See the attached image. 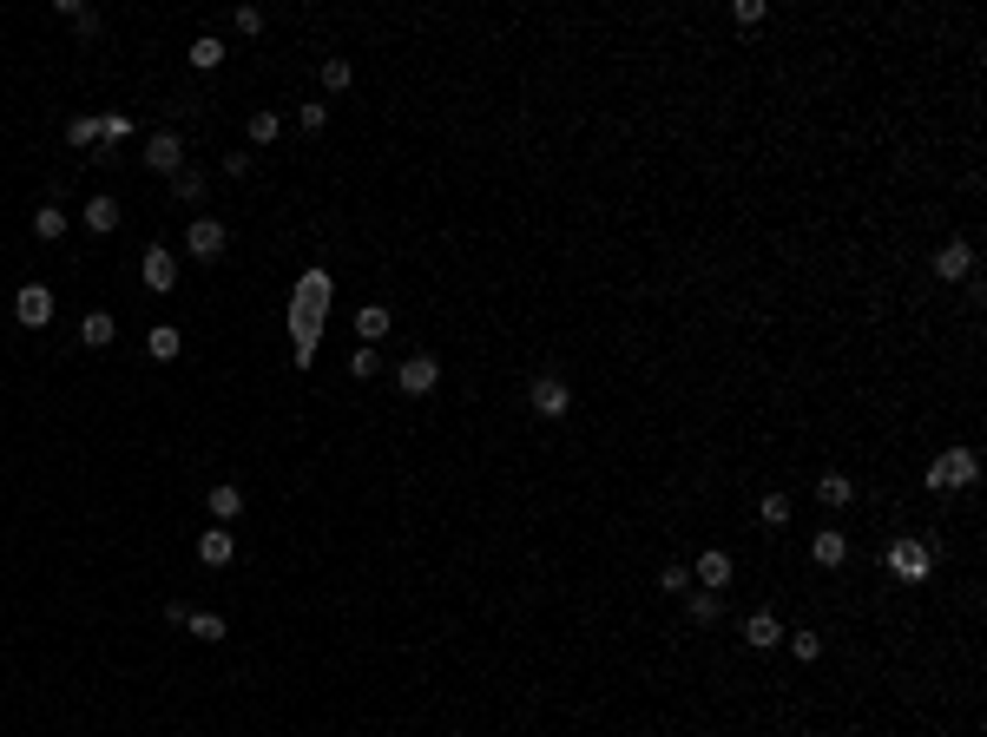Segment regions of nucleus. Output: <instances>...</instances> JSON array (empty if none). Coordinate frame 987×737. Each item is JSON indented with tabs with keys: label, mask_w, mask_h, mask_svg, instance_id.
Wrapping results in <instances>:
<instances>
[{
	"label": "nucleus",
	"mask_w": 987,
	"mask_h": 737,
	"mask_svg": "<svg viewBox=\"0 0 987 737\" xmlns=\"http://www.w3.org/2000/svg\"><path fill=\"white\" fill-rule=\"evenodd\" d=\"M323 310H329V277H323V270H303L297 310H290V330H297V362H310L316 336H323Z\"/></svg>",
	"instance_id": "obj_1"
},
{
	"label": "nucleus",
	"mask_w": 987,
	"mask_h": 737,
	"mask_svg": "<svg viewBox=\"0 0 987 737\" xmlns=\"http://www.w3.org/2000/svg\"><path fill=\"white\" fill-rule=\"evenodd\" d=\"M974 474H981V455H974V448H941L922 481L935 487V494H961V487H974Z\"/></svg>",
	"instance_id": "obj_2"
},
{
	"label": "nucleus",
	"mask_w": 987,
	"mask_h": 737,
	"mask_svg": "<svg viewBox=\"0 0 987 737\" xmlns=\"http://www.w3.org/2000/svg\"><path fill=\"white\" fill-rule=\"evenodd\" d=\"M527 408L540 415V422H566V415H573V389H566V376H560V369H540V376H533Z\"/></svg>",
	"instance_id": "obj_3"
},
{
	"label": "nucleus",
	"mask_w": 987,
	"mask_h": 737,
	"mask_svg": "<svg viewBox=\"0 0 987 737\" xmlns=\"http://www.w3.org/2000/svg\"><path fill=\"white\" fill-rule=\"evenodd\" d=\"M185 251L198 257V264H218V257L231 251V231H224L218 218H191V231H185Z\"/></svg>",
	"instance_id": "obj_4"
},
{
	"label": "nucleus",
	"mask_w": 987,
	"mask_h": 737,
	"mask_svg": "<svg viewBox=\"0 0 987 737\" xmlns=\"http://www.w3.org/2000/svg\"><path fill=\"white\" fill-rule=\"evenodd\" d=\"M928 566H935V547H928V540H895L889 547V573L895 580H928Z\"/></svg>",
	"instance_id": "obj_5"
},
{
	"label": "nucleus",
	"mask_w": 987,
	"mask_h": 737,
	"mask_svg": "<svg viewBox=\"0 0 987 737\" xmlns=\"http://www.w3.org/2000/svg\"><path fill=\"white\" fill-rule=\"evenodd\" d=\"M14 323H20V330H47V323H53V290H47V283H20Z\"/></svg>",
	"instance_id": "obj_6"
},
{
	"label": "nucleus",
	"mask_w": 987,
	"mask_h": 737,
	"mask_svg": "<svg viewBox=\"0 0 987 737\" xmlns=\"http://www.w3.org/2000/svg\"><path fill=\"white\" fill-rule=\"evenodd\" d=\"M435 382H441V362L428 356V349H415L408 362H395V389H402V395H428Z\"/></svg>",
	"instance_id": "obj_7"
},
{
	"label": "nucleus",
	"mask_w": 987,
	"mask_h": 737,
	"mask_svg": "<svg viewBox=\"0 0 987 737\" xmlns=\"http://www.w3.org/2000/svg\"><path fill=\"white\" fill-rule=\"evenodd\" d=\"M935 277L941 283H968L974 277V244L968 237H948V244L935 251Z\"/></svg>",
	"instance_id": "obj_8"
},
{
	"label": "nucleus",
	"mask_w": 987,
	"mask_h": 737,
	"mask_svg": "<svg viewBox=\"0 0 987 737\" xmlns=\"http://www.w3.org/2000/svg\"><path fill=\"white\" fill-rule=\"evenodd\" d=\"M139 283H145V290H152V297H165V290H172V283H178V257L165 251V244H152V251L139 257Z\"/></svg>",
	"instance_id": "obj_9"
},
{
	"label": "nucleus",
	"mask_w": 987,
	"mask_h": 737,
	"mask_svg": "<svg viewBox=\"0 0 987 737\" xmlns=\"http://www.w3.org/2000/svg\"><path fill=\"white\" fill-rule=\"evenodd\" d=\"M145 165L165 172V178H178L185 172V139H178V132H152V139H145Z\"/></svg>",
	"instance_id": "obj_10"
},
{
	"label": "nucleus",
	"mask_w": 987,
	"mask_h": 737,
	"mask_svg": "<svg viewBox=\"0 0 987 737\" xmlns=\"http://www.w3.org/2000/svg\"><path fill=\"white\" fill-rule=\"evenodd\" d=\"M744 645H751V652H770V645H784V619H777V612L770 606H757V612H744Z\"/></svg>",
	"instance_id": "obj_11"
},
{
	"label": "nucleus",
	"mask_w": 987,
	"mask_h": 737,
	"mask_svg": "<svg viewBox=\"0 0 987 737\" xmlns=\"http://www.w3.org/2000/svg\"><path fill=\"white\" fill-rule=\"evenodd\" d=\"M731 573H737V566H731V553H724V547H705V553H698V566H691V580L705 586V593H724Z\"/></svg>",
	"instance_id": "obj_12"
},
{
	"label": "nucleus",
	"mask_w": 987,
	"mask_h": 737,
	"mask_svg": "<svg viewBox=\"0 0 987 737\" xmlns=\"http://www.w3.org/2000/svg\"><path fill=\"white\" fill-rule=\"evenodd\" d=\"M237 560V534L231 527H204L198 534V566H231Z\"/></svg>",
	"instance_id": "obj_13"
},
{
	"label": "nucleus",
	"mask_w": 987,
	"mask_h": 737,
	"mask_svg": "<svg viewBox=\"0 0 987 737\" xmlns=\"http://www.w3.org/2000/svg\"><path fill=\"white\" fill-rule=\"evenodd\" d=\"M119 218H126V211H119V198H112V191L86 198V211H79V224H86V231H99V237H112V231H119Z\"/></svg>",
	"instance_id": "obj_14"
},
{
	"label": "nucleus",
	"mask_w": 987,
	"mask_h": 737,
	"mask_svg": "<svg viewBox=\"0 0 987 737\" xmlns=\"http://www.w3.org/2000/svg\"><path fill=\"white\" fill-rule=\"evenodd\" d=\"M389 330H395V310H389V303H362V310H356V336H362L369 349H376Z\"/></svg>",
	"instance_id": "obj_15"
},
{
	"label": "nucleus",
	"mask_w": 987,
	"mask_h": 737,
	"mask_svg": "<svg viewBox=\"0 0 987 737\" xmlns=\"http://www.w3.org/2000/svg\"><path fill=\"white\" fill-rule=\"evenodd\" d=\"M204 507H211V520H218V527H231V520L244 514V487H237V481H218L211 494H204Z\"/></svg>",
	"instance_id": "obj_16"
},
{
	"label": "nucleus",
	"mask_w": 987,
	"mask_h": 737,
	"mask_svg": "<svg viewBox=\"0 0 987 737\" xmlns=\"http://www.w3.org/2000/svg\"><path fill=\"white\" fill-rule=\"evenodd\" d=\"M810 560L816 566H843L849 560V534H843V527H823V534L810 540Z\"/></svg>",
	"instance_id": "obj_17"
},
{
	"label": "nucleus",
	"mask_w": 987,
	"mask_h": 737,
	"mask_svg": "<svg viewBox=\"0 0 987 737\" xmlns=\"http://www.w3.org/2000/svg\"><path fill=\"white\" fill-rule=\"evenodd\" d=\"M99 139H106V119H93V112H79V119H66V145H73V152H93Z\"/></svg>",
	"instance_id": "obj_18"
},
{
	"label": "nucleus",
	"mask_w": 987,
	"mask_h": 737,
	"mask_svg": "<svg viewBox=\"0 0 987 737\" xmlns=\"http://www.w3.org/2000/svg\"><path fill=\"white\" fill-rule=\"evenodd\" d=\"M112 336H119V323H112L106 310L79 316V343H86V349H112Z\"/></svg>",
	"instance_id": "obj_19"
},
{
	"label": "nucleus",
	"mask_w": 987,
	"mask_h": 737,
	"mask_svg": "<svg viewBox=\"0 0 987 737\" xmlns=\"http://www.w3.org/2000/svg\"><path fill=\"white\" fill-rule=\"evenodd\" d=\"M178 349H185V336H178L172 323H152V336H145V356H152V362H178Z\"/></svg>",
	"instance_id": "obj_20"
},
{
	"label": "nucleus",
	"mask_w": 987,
	"mask_h": 737,
	"mask_svg": "<svg viewBox=\"0 0 987 737\" xmlns=\"http://www.w3.org/2000/svg\"><path fill=\"white\" fill-rule=\"evenodd\" d=\"M33 237H40V244H60L66 237V211L60 204H40V211H33Z\"/></svg>",
	"instance_id": "obj_21"
},
{
	"label": "nucleus",
	"mask_w": 987,
	"mask_h": 737,
	"mask_svg": "<svg viewBox=\"0 0 987 737\" xmlns=\"http://www.w3.org/2000/svg\"><path fill=\"white\" fill-rule=\"evenodd\" d=\"M816 501L823 507H849L856 501V481H849V474H823V481H816Z\"/></svg>",
	"instance_id": "obj_22"
},
{
	"label": "nucleus",
	"mask_w": 987,
	"mask_h": 737,
	"mask_svg": "<svg viewBox=\"0 0 987 737\" xmlns=\"http://www.w3.org/2000/svg\"><path fill=\"white\" fill-rule=\"evenodd\" d=\"M60 14L73 20V33H79V40H99V33H106V20H99L93 7H79V0H60Z\"/></svg>",
	"instance_id": "obj_23"
},
{
	"label": "nucleus",
	"mask_w": 987,
	"mask_h": 737,
	"mask_svg": "<svg viewBox=\"0 0 987 737\" xmlns=\"http://www.w3.org/2000/svg\"><path fill=\"white\" fill-rule=\"evenodd\" d=\"M191 66H198V73H211V66H224V40L218 33H198V40H191V53H185Z\"/></svg>",
	"instance_id": "obj_24"
},
{
	"label": "nucleus",
	"mask_w": 987,
	"mask_h": 737,
	"mask_svg": "<svg viewBox=\"0 0 987 737\" xmlns=\"http://www.w3.org/2000/svg\"><path fill=\"white\" fill-rule=\"evenodd\" d=\"M185 632H191V639H204V645H218L231 626H224V612H191V619H185Z\"/></svg>",
	"instance_id": "obj_25"
},
{
	"label": "nucleus",
	"mask_w": 987,
	"mask_h": 737,
	"mask_svg": "<svg viewBox=\"0 0 987 737\" xmlns=\"http://www.w3.org/2000/svg\"><path fill=\"white\" fill-rule=\"evenodd\" d=\"M685 612H691V626H718V612H724V606H718V593H705V586H698V593L685 599Z\"/></svg>",
	"instance_id": "obj_26"
},
{
	"label": "nucleus",
	"mask_w": 987,
	"mask_h": 737,
	"mask_svg": "<svg viewBox=\"0 0 987 737\" xmlns=\"http://www.w3.org/2000/svg\"><path fill=\"white\" fill-rule=\"evenodd\" d=\"M349 79H356V66H349L343 53H329L323 60V93H349Z\"/></svg>",
	"instance_id": "obj_27"
},
{
	"label": "nucleus",
	"mask_w": 987,
	"mask_h": 737,
	"mask_svg": "<svg viewBox=\"0 0 987 737\" xmlns=\"http://www.w3.org/2000/svg\"><path fill=\"white\" fill-rule=\"evenodd\" d=\"M244 132H251V145H277L283 119H277V112H251V126H244Z\"/></svg>",
	"instance_id": "obj_28"
},
{
	"label": "nucleus",
	"mask_w": 987,
	"mask_h": 737,
	"mask_svg": "<svg viewBox=\"0 0 987 737\" xmlns=\"http://www.w3.org/2000/svg\"><path fill=\"white\" fill-rule=\"evenodd\" d=\"M349 376H356V382H369V376H382V356H376V349H369V343H362V349H356V356H349Z\"/></svg>",
	"instance_id": "obj_29"
},
{
	"label": "nucleus",
	"mask_w": 987,
	"mask_h": 737,
	"mask_svg": "<svg viewBox=\"0 0 987 737\" xmlns=\"http://www.w3.org/2000/svg\"><path fill=\"white\" fill-rule=\"evenodd\" d=\"M172 198H178V204H198V198H204V172H178V178H172Z\"/></svg>",
	"instance_id": "obj_30"
},
{
	"label": "nucleus",
	"mask_w": 987,
	"mask_h": 737,
	"mask_svg": "<svg viewBox=\"0 0 987 737\" xmlns=\"http://www.w3.org/2000/svg\"><path fill=\"white\" fill-rule=\"evenodd\" d=\"M757 514H764V527H784V520H790V494H764Z\"/></svg>",
	"instance_id": "obj_31"
},
{
	"label": "nucleus",
	"mask_w": 987,
	"mask_h": 737,
	"mask_svg": "<svg viewBox=\"0 0 987 737\" xmlns=\"http://www.w3.org/2000/svg\"><path fill=\"white\" fill-rule=\"evenodd\" d=\"M685 586H691V566H665V573H658V593H685Z\"/></svg>",
	"instance_id": "obj_32"
},
{
	"label": "nucleus",
	"mask_w": 987,
	"mask_h": 737,
	"mask_svg": "<svg viewBox=\"0 0 987 737\" xmlns=\"http://www.w3.org/2000/svg\"><path fill=\"white\" fill-rule=\"evenodd\" d=\"M790 652L810 665V659H823V639H816V632H790Z\"/></svg>",
	"instance_id": "obj_33"
},
{
	"label": "nucleus",
	"mask_w": 987,
	"mask_h": 737,
	"mask_svg": "<svg viewBox=\"0 0 987 737\" xmlns=\"http://www.w3.org/2000/svg\"><path fill=\"white\" fill-rule=\"evenodd\" d=\"M231 27L244 33V40H257V33H264V14H257V7H237V14H231Z\"/></svg>",
	"instance_id": "obj_34"
},
{
	"label": "nucleus",
	"mask_w": 987,
	"mask_h": 737,
	"mask_svg": "<svg viewBox=\"0 0 987 737\" xmlns=\"http://www.w3.org/2000/svg\"><path fill=\"white\" fill-rule=\"evenodd\" d=\"M297 126L303 132H323L329 126V106H316V99H310V106H297Z\"/></svg>",
	"instance_id": "obj_35"
},
{
	"label": "nucleus",
	"mask_w": 987,
	"mask_h": 737,
	"mask_svg": "<svg viewBox=\"0 0 987 737\" xmlns=\"http://www.w3.org/2000/svg\"><path fill=\"white\" fill-rule=\"evenodd\" d=\"M731 20H737V27H757V20H764V0H737Z\"/></svg>",
	"instance_id": "obj_36"
}]
</instances>
